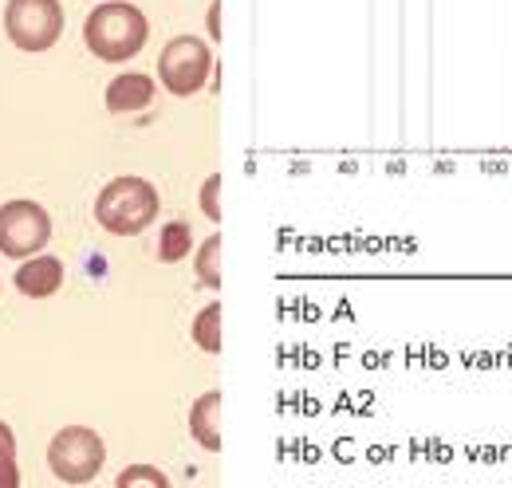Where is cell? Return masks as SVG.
Returning <instances> with one entry per match:
<instances>
[{
    "instance_id": "6da1fadb",
    "label": "cell",
    "mask_w": 512,
    "mask_h": 488,
    "mask_svg": "<svg viewBox=\"0 0 512 488\" xmlns=\"http://www.w3.org/2000/svg\"><path fill=\"white\" fill-rule=\"evenodd\" d=\"M146 36H150V24H146L142 8H134L127 0H103L83 20V44L103 63H123L138 56Z\"/></svg>"
},
{
    "instance_id": "7a4b0ae2",
    "label": "cell",
    "mask_w": 512,
    "mask_h": 488,
    "mask_svg": "<svg viewBox=\"0 0 512 488\" xmlns=\"http://www.w3.org/2000/svg\"><path fill=\"white\" fill-rule=\"evenodd\" d=\"M154 217H158V189L146 178L123 174V178H111L95 193V221L111 237H134Z\"/></svg>"
},
{
    "instance_id": "3957f363",
    "label": "cell",
    "mask_w": 512,
    "mask_h": 488,
    "mask_svg": "<svg viewBox=\"0 0 512 488\" xmlns=\"http://www.w3.org/2000/svg\"><path fill=\"white\" fill-rule=\"evenodd\" d=\"M107 461V445L91 426H64L48 441V469L64 485H91Z\"/></svg>"
},
{
    "instance_id": "277c9868",
    "label": "cell",
    "mask_w": 512,
    "mask_h": 488,
    "mask_svg": "<svg viewBox=\"0 0 512 488\" xmlns=\"http://www.w3.org/2000/svg\"><path fill=\"white\" fill-rule=\"evenodd\" d=\"M4 32L20 52H48L64 36V4L60 0H8Z\"/></svg>"
},
{
    "instance_id": "5b68a950",
    "label": "cell",
    "mask_w": 512,
    "mask_h": 488,
    "mask_svg": "<svg viewBox=\"0 0 512 488\" xmlns=\"http://www.w3.org/2000/svg\"><path fill=\"white\" fill-rule=\"evenodd\" d=\"M52 241V217L40 201L16 197L0 205V256L8 260H28L44 252Z\"/></svg>"
},
{
    "instance_id": "8992f818",
    "label": "cell",
    "mask_w": 512,
    "mask_h": 488,
    "mask_svg": "<svg viewBox=\"0 0 512 488\" xmlns=\"http://www.w3.org/2000/svg\"><path fill=\"white\" fill-rule=\"evenodd\" d=\"M209 67H213V56L209 48L197 40V36H178L162 48L158 56V79L170 95L186 99V95H197L209 79Z\"/></svg>"
},
{
    "instance_id": "52a82bcc",
    "label": "cell",
    "mask_w": 512,
    "mask_h": 488,
    "mask_svg": "<svg viewBox=\"0 0 512 488\" xmlns=\"http://www.w3.org/2000/svg\"><path fill=\"white\" fill-rule=\"evenodd\" d=\"M64 288V260L60 256H28L20 268H16V292L28 296V300H48Z\"/></svg>"
},
{
    "instance_id": "ba28073f",
    "label": "cell",
    "mask_w": 512,
    "mask_h": 488,
    "mask_svg": "<svg viewBox=\"0 0 512 488\" xmlns=\"http://www.w3.org/2000/svg\"><path fill=\"white\" fill-rule=\"evenodd\" d=\"M150 99H154V79L142 75V71L115 75V79L107 83V95H103V103H107L111 115H134V111L150 107Z\"/></svg>"
},
{
    "instance_id": "9c48e42d",
    "label": "cell",
    "mask_w": 512,
    "mask_h": 488,
    "mask_svg": "<svg viewBox=\"0 0 512 488\" xmlns=\"http://www.w3.org/2000/svg\"><path fill=\"white\" fill-rule=\"evenodd\" d=\"M190 433L197 437L201 449L221 453V390H209L193 402L190 410Z\"/></svg>"
},
{
    "instance_id": "30bf717a",
    "label": "cell",
    "mask_w": 512,
    "mask_h": 488,
    "mask_svg": "<svg viewBox=\"0 0 512 488\" xmlns=\"http://www.w3.org/2000/svg\"><path fill=\"white\" fill-rule=\"evenodd\" d=\"M193 343L209 355H221V304H209L193 319Z\"/></svg>"
},
{
    "instance_id": "8fae6325",
    "label": "cell",
    "mask_w": 512,
    "mask_h": 488,
    "mask_svg": "<svg viewBox=\"0 0 512 488\" xmlns=\"http://www.w3.org/2000/svg\"><path fill=\"white\" fill-rule=\"evenodd\" d=\"M190 244H193L190 225H186V221H170V225L162 229V237H158V256H162L166 264H178V260L190 256Z\"/></svg>"
},
{
    "instance_id": "7c38bea8",
    "label": "cell",
    "mask_w": 512,
    "mask_h": 488,
    "mask_svg": "<svg viewBox=\"0 0 512 488\" xmlns=\"http://www.w3.org/2000/svg\"><path fill=\"white\" fill-rule=\"evenodd\" d=\"M20 485V469H16V433L0 418V488Z\"/></svg>"
},
{
    "instance_id": "4fadbf2b",
    "label": "cell",
    "mask_w": 512,
    "mask_h": 488,
    "mask_svg": "<svg viewBox=\"0 0 512 488\" xmlns=\"http://www.w3.org/2000/svg\"><path fill=\"white\" fill-rule=\"evenodd\" d=\"M119 488H170V477L162 473V469H154V465H130L119 473Z\"/></svg>"
},
{
    "instance_id": "5bb4252c",
    "label": "cell",
    "mask_w": 512,
    "mask_h": 488,
    "mask_svg": "<svg viewBox=\"0 0 512 488\" xmlns=\"http://www.w3.org/2000/svg\"><path fill=\"white\" fill-rule=\"evenodd\" d=\"M217 252H221V237H209V241L201 244V252H197V276H201V284H209V288H221Z\"/></svg>"
},
{
    "instance_id": "9a60e30c",
    "label": "cell",
    "mask_w": 512,
    "mask_h": 488,
    "mask_svg": "<svg viewBox=\"0 0 512 488\" xmlns=\"http://www.w3.org/2000/svg\"><path fill=\"white\" fill-rule=\"evenodd\" d=\"M217 185H221V178L213 174V178L205 182V189H201V205H205V217H209V221H221V205H217Z\"/></svg>"
},
{
    "instance_id": "2e32d148",
    "label": "cell",
    "mask_w": 512,
    "mask_h": 488,
    "mask_svg": "<svg viewBox=\"0 0 512 488\" xmlns=\"http://www.w3.org/2000/svg\"><path fill=\"white\" fill-rule=\"evenodd\" d=\"M209 32H213V40H221V0L209 4Z\"/></svg>"
}]
</instances>
